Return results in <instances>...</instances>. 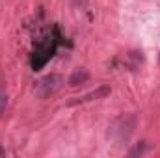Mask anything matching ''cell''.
<instances>
[{
  "label": "cell",
  "instance_id": "7a4b0ae2",
  "mask_svg": "<svg viewBox=\"0 0 160 158\" xmlns=\"http://www.w3.org/2000/svg\"><path fill=\"white\" fill-rule=\"evenodd\" d=\"M63 84H65V80H63L62 75H47V77H43L41 80L36 82L34 93H36V97H39V99H47V97L56 95V93L63 87Z\"/></svg>",
  "mask_w": 160,
  "mask_h": 158
},
{
  "label": "cell",
  "instance_id": "5b68a950",
  "mask_svg": "<svg viewBox=\"0 0 160 158\" xmlns=\"http://www.w3.org/2000/svg\"><path fill=\"white\" fill-rule=\"evenodd\" d=\"M6 108H8V93L0 91V117L6 114Z\"/></svg>",
  "mask_w": 160,
  "mask_h": 158
},
{
  "label": "cell",
  "instance_id": "6da1fadb",
  "mask_svg": "<svg viewBox=\"0 0 160 158\" xmlns=\"http://www.w3.org/2000/svg\"><path fill=\"white\" fill-rule=\"evenodd\" d=\"M138 125V117L136 114H121L119 117H116L110 126H108V138L110 141L116 145V147H121V145H127L134 134V128Z\"/></svg>",
  "mask_w": 160,
  "mask_h": 158
},
{
  "label": "cell",
  "instance_id": "277c9868",
  "mask_svg": "<svg viewBox=\"0 0 160 158\" xmlns=\"http://www.w3.org/2000/svg\"><path fill=\"white\" fill-rule=\"evenodd\" d=\"M89 80V73L86 71V69H77L71 77H69V80H67V84L71 86V87H77V86H82V84H86Z\"/></svg>",
  "mask_w": 160,
  "mask_h": 158
},
{
  "label": "cell",
  "instance_id": "3957f363",
  "mask_svg": "<svg viewBox=\"0 0 160 158\" xmlns=\"http://www.w3.org/2000/svg\"><path fill=\"white\" fill-rule=\"evenodd\" d=\"M108 95H110V86H99L97 89L89 91V93L84 95L82 99L73 101L71 104H75V102H88V101H99V99H104V97H108Z\"/></svg>",
  "mask_w": 160,
  "mask_h": 158
}]
</instances>
